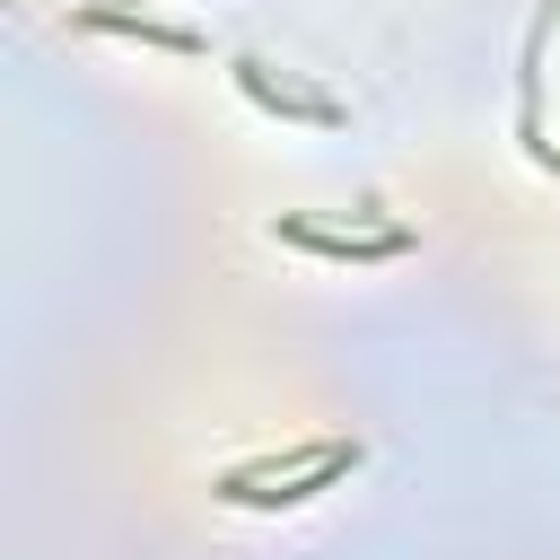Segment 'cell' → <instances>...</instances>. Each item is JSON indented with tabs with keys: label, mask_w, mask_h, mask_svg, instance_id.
<instances>
[{
	"label": "cell",
	"mask_w": 560,
	"mask_h": 560,
	"mask_svg": "<svg viewBox=\"0 0 560 560\" xmlns=\"http://www.w3.org/2000/svg\"><path fill=\"white\" fill-rule=\"evenodd\" d=\"M236 88H245L254 105H271V114H298V122H324V131L341 122V105H332L324 88H298V79H280L271 61H236Z\"/></svg>",
	"instance_id": "3957f363"
},
{
	"label": "cell",
	"mask_w": 560,
	"mask_h": 560,
	"mask_svg": "<svg viewBox=\"0 0 560 560\" xmlns=\"http://www.w3.org/2000/svg\"><path fill=\"white\" fill-rule=\"evenodd\" d=\"M350 464H359V438H315V446H298V455L236 464V472L219 481V499H236V508H298V499L332 490Z\"/></svg>",
	"instance_id": "6da1fadb"
},
{
	"label": "cell",
	"mask_w": 560,
	"mask_h": 560,
	"mask_svg": "<svg viewBox=\"0 0 560 560\" xmlns=\"http://www.w3.org/2000/svg\"><path fill=\"white\" fill-rule=\"evenodd\" d=\"M271 236H280V245H306V254H324V262H394V254H411V236H402V228H368V236H350V228L280 219Z\"/></svg>",
	"instance_id": "7a4b0ae2"
},
{
	"label": "cell",
	"mask_w": 560,
	"mask_h": 560,
	"mask_svg": "<svg viewBox=\"0 0 560 560\" xmlns=\"http://www.w3.org/2000/svg\"><path fill=\"white\" fill-rule=\"evenodd\" d=\"M88 26H105V35H140V44H158V52H201L192 26H158V18H122V9H88Z\"/></svg>",
	"instance_id": "277c9868"
}]
</instances>
